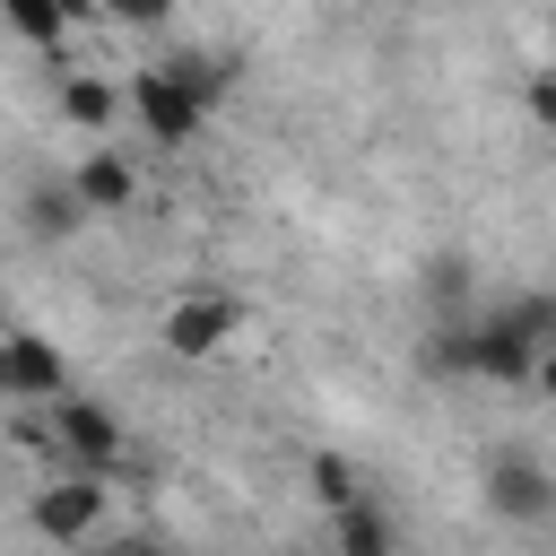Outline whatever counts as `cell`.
I'll return each mask as SVG.
<instances>
[{
  "label": "cell",
  "instance_id": "cell-1",
  "mask_svg": "<svg viewBox=\"0 0 556 556\" xmlns=\"http://www.w3.org/2000/svg\"><path fill=\"white\" fill-rule=\"evenodd\" d=\"M52 417V452H61V469H87V478H113L122 460H130V426L104 408V400H87V391H70L61 408H43Z\"/></svg>",
  "mask_w": 556,
  "mask_h": 556
},
{
  "label": "cell",
  "instance_id": "cell-2",
  "mask_svg": "<svg viewBox=\"0 0 556 556\" xmlns=\"http://www.w3.org/2000/svg\"><path fill=\"white\" fill-rule=\"evenodd\" d=\"M478 495H486V513L513 521V530H547V521H556V469H547L539 452H486Z\"/></svg>",
  "mask_w": 556,
  "mask_h": 556
},
{
  "label": "cell",
  "instance_id": "cell-3",
  "mask_svg": "<svg viewBox=\"0 0 556 556\" xmlns=\"http://www.w3.org/2000/svg\"><path fill=\"white\" fill-rule=\"evenodd\" d=\"M104 513H113V486L87 478V469H61V478L35 486V504H26V521H35L52 547H87V539L104 530Z\"/></svg>",
  "mask_w": 556,
  "mask_h": 556
},
{
  "label": "cell",
  "instance_id": "cell-4",
  "mask_svg": "<svg viewBox=\"0 0 556 556\" xmlns=\"http://www.w3.org/2000/svg\"><path fill=\"white\" fill-rule=\"evenodd\" d=\"M130 122H139V139H156V148H191V139L208 130V104L156 61V70L130 78Z\"/></svg>",
  "mask_w": 556,
  "mask_h": 556
},
{
  "label": "cell",
  "instance_id": "cell-5",
  "mask_svg": "<svg viewBox=\"0 0 556 556\" xmlns=\"http://www.w3.org/2000/svg\"><path fill=\"white\" fill-rule=\"evenodd\" d=\"M0 382H9L17 408H61V400H70V356H61L43 330H9V348H0Z\"/></svg>",
  "mask_w": 556,
  "mask_h": 556
},
{
  "label": "cell",
  "instance_id": "cell-6",
  "mask_svg": "<svg viewBox=\"0 0 556 556\" xmlns=\"http://www.w3.org/2000/svg\"><path fill=\"white\" fill-rule=\"evenodd\" d=\"M235 304L226 295H174L165 304V321H156V339H165V356H182V365H208L226 339H235Z\"/></svg>",
  "mask_w": 556,
  "mask_h": 556
},
{
  "label": "cell",
  "instance_id": "cell-7",
  "mask_svg": "<svg viewBox=\"0 0 556 556\" xmlns=\"http://www.w3.org/2000/svg\"><path fill=\"white\" fill-rule=\"evenodd\" d=\"M70 191H78V208H87V217L139 208V165H130L122 148H87V156L70 165Z\"/></svg>",
  "mask_w": 556,
  "mask_h": 556
},
{
  "label": "cell",
  "instance_id": "cell-8",
  "mask_svg": "<svg viewBox=\"0 0 556 556\" xmlns=\"http://www.w3.org/2000/svg\"><path fill=\"white\" fill-rule=\"evenodd\" d=\"M122 113H130V87H113V78H96V70H70V78H61V122H70V130L96 139V130H113Z\"/></svg>",
  "mask_w": 556,
  "mask_h": 556
},
{
  "label": "cell",
  "instance_id": "cell-9",
  "mask_svg": "<svg viewBox=\"0 0 556 556\" xmlns=\"http://www.w3.org/2000/svg\"><path fill=\"white\" fill-rule=\"evenodd\" d=\"M330 547H339V556H391V521H382V504L356 495L348 513H330Z\"/></svg>",
  "mask_w": 556,
  "mask_h": 556
},
{
  "label": "cell",
  "instance_id": "cell-10",
  "mask_svg": "<svg viewBox=\"0 0 556 556\" xmlns=\"http://www.w3.org/2000/svg\"><path fill=\"white\" fill-rule=\"evenodd\" d=\"M0 17H9V35H17V43H35V52H61V43H70L61 0H0Z\"/></svg>",
  "mask_w": 556,
  "mask_h": 556
},
{
  "label": "cell",
  "instance_id": "cell-11",
  "mask_svg": "<svg viewBox=\"0 0 556 556\" xmlns=\"http://www.w3.org/2000/svg\"><path fill=\"white\" fill-rule=\"evenodd\" d=\"M78 217H87V208H78V191H70V174H61V182H43V191L26 200V226H35V235H70Z\"/></svg>",
  "mask_w": 556,
  "mask_h": 556
},
{
  "label": "cell",
  "instance_id": "cell-12",
  "mask_svg": "<svg viewBox=\"0 0 556 556\" xmlns=\"http://www.w3.org/2000/svg\"><path fill=\"white\" fill-rule=\"evenodd\" d=\"M304 478H313V495H321V513H348V504L365 495V486H356V469H348L339 452H313V460H304Z\"/></svg>",
  "mask_w": 556,
  "mask_h": 556
},
{
  "label": "cell",
  "instance_id": "cell-13",
  "mask_svg": "<svg viewBox=\"0 0 556 556\" xmlns=\"http://www.w3.org/2000/svg\"><path fill=\"white\" fill-rule=\"evenodd\" d=\"M165 70H174V78H182V87H191L208 113H217V96H226V61H217V52H174Z\"/></svg>",
  "mask_w": 556,
  "mask_h": 556
},
{
  "label": "cell",
  "instance_id": "cell-14",
  "mask_svg": "<svg viewBox=\"0 0 556 556\" xmlns=\"http://www.w3.org/2000/svg\"><path fill=\"white\" fill-rule=\"evenodd\" d=\"M426 295H434V313H460V304H469V261H460V252H434Z\"/></svg>",
  "mask_w": 556,
  "mask_h": 556
},
{
  "label": "cell",
  "instance_id": "cell-15",
  "mask_svg": "<svg viewBox=\"0 0 556 556\" xmlns=\"http://www.w3.org/2000/svg\"><path fill=\"white\" fill-rule=\"evenodd\" d=\"M521 104H530V122H539V130H556V70H530Z\"/></svg>",
  "mask_w": 556,
  "mask_h": 556
},
{
  "label": "cell",
  "instance_id": "cell-16",
  "mask_svg": "<svg viewBox=\"0 0 556 556\" xmlns=\"http://www.w3.org/2000/svg\"><path fill=\"white\" fill-rule=\"evenodd\" d=\"M104 17H113V26H165L174 0H104Z\"/></svg>",
  "mask_w": 556,
  "mask_h": 556
},
{
  "label": "cell",
  "instance_id": "cell-17",
  "mask_svg": "<svg viewBox=\"0 0 556 556\" xmlns=\"http://www.w3.org/2000/svg\"><path fill=\"white\" fill-rule=\"evenodd\" d=\"M104 556H174V547H165V539H139V530H130V539H113Z\"/></svg>",
  "mask_w": 556,
  "mask_h": 556
},
{
  "label": "cell",
  "instance_id": "cell-18",
  "mask_svg": "<svg viewBox=\"0 0 556 556\" xmlns=\"http://www.w3.org/2000/svg\"><path fill=\"white\" fill-rule=\"evenodd\" d=\"M61 17H70V26H87V17H104V0H61Z\"/></svg>",
  "mask_w": 556,
  "mask_h": 556
},
{
  "label": "cell",
  "instance_id": "cell-19",
  "mask_svg": "<svg viewBox=\"0 0 556 556\" xmlns=\"http://www.w3.org/2000/svg\"><path fill=\"white\" fill-rule=\"evenodd\" d=\"M530 391H547V400H556V348L539 356V374H530Z\"/></svg>",
  "mask_w": 556,
  "mask_h": 556
}]
</instances>
